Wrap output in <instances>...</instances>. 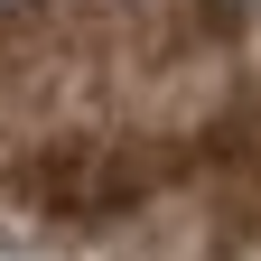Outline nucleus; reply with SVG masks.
<instances>
[{
	"mask_svg": "<svg viewBox=\"0 0 261 261\" xmlns=\"http://www.w3.org/2000/svg\"><path fill=\"white\" fill-rule=\"evenodd\" d=\"M205 177V140H177V130H149V121H65L38 130L28 149H10L0 168V196L28 205L38 224H65V233H93V224H130L149 215L159 196H177Z\"/></svg>",
	"mask_w": 261,
	"mask_h": 261,
	"instance_id": "obj_1",
	"label": "nucleus"
}]
</instances>
